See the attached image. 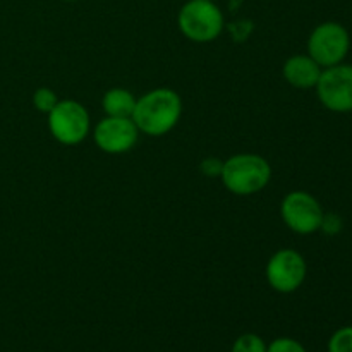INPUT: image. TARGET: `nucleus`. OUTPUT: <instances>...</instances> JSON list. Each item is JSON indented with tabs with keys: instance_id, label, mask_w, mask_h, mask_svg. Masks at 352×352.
I'll return each instance as SVG.
<instances>
[{
	"instance_id": "f257e3e1",
	"label": "nucleus",
	"mask_w": 352,
	"mask_h": 352,
	"mask_svg": "<svg viewBox=\"0 0 352 352\" xmlns=\"http://www.w3.org/2000/svg\"><path fill=\"white\" fill-rule=\"evenodd\" d=\"M182 113V100L174 89L157 88L136 100L131 119L140 133L148 136H164L177 126Z\"/></svg>"
},
{
	"instance_id": "f03ea898",
	"label": "nucleus",
	"mask_w": 352,
	"mask_h": 352,
	"mask_svg": "<svg viewBox=\"0 0 352 352\" xmlns=\"http://www.w3.org/2000/svg\"><path fill=\"white\" fill-rule=\"evenodd\" d=\"M220 179L232 195L251 196L267 188L272 179V167L267 158L260 155L239 153L223 162Z\"/></svg>"
},
{
	"instance_id": "7ed1b4c3",
	"label": "nucleus",
	"mask_w": 352,
	"mask_h": 352,
	"mask_svg": "<svg viewBox=\"0 0 352 352\" xmlns=\"http://www.w3.org/2000/svg\"><path fill=\"white\" fill-rule=\"evenodd\" d=\"M181 33L196 43H210L223 31V14L212 0H189L179 10Z\"/></svg>"
},
{
	"instance_id": "20e7f679",
	"label": "nucleus",
	"mask_w": 352,
	"mask_h": 352,
	"mask_svg": "<svg viewBox=\"0 0 352 352\" xmlns=\"http://www.w3.org/2000/svg\"><path fill=\"white\" fill-rule=\"evenodd\" d=\"M351 48L349 31L339 23L318 24L308 38V55L322 69L342 64Z\"/></svg>"
},
{
	"instance_id": "39448f33",
	"label": "nucleus",
	"mask_w": 352,
	"mask_h": 352,
	"mask_svg": "<svg viewBox=\"0 0 352 352\" xmlns=\"http://www.w3.org/2000/svg\"><path fill=\"white\" fill-rule=\"evenodd\" d=\"M48 129L52 136L65 146L82 143L91 129L88 110L76 100H58L48 113Z\"/></svg>"
},
{
	"instance_id": "423d86ee",
	"label": "nucleus",
	"mask_w": 352,
	"mask_h": 352,
	"mask_svg": "<svg viewBox=\"0 0 352 352\" xmlns=\"http://www.w3.org/2000/svg\"><path fill=\"white\" fill-rule=\"evenodd\" d=\"M323 208L318 199L306 191H291L280 203V217L296 234L309 236L318 232L323 222Z\"/></svg>"
},
{
	"instance_id": "0eeeda50",
	"label": "nucleus",
	"mask_w": 352,
	"mask_h": 352,
	"mask_svg": "<svg viewBox=\"0 0 352 352\" xmlns=\"http://www.w3.org/2000/svg\"><path fill=\"white\" fill-rule=\"evenodd\" d=\"M316 93L330 112L347 113L352 112V65L337 64L325 67L316 82Z\"/></svg>"
},
{
	"instance_id": "6e6552de",
	"label": "nucleus",
	"mask_w": 352,
	"mask_h": 352,
	"mask_svg": "<svg viewBox=\"0 0 352 352\" xmlns=\"http://www.w3.org/2000/svg\"><path fill=\"white\" fill-rule=\"evenodd\" d=\"M308 267L301 253L296 250H280L268 260L267 280L274 291L280 294H291L298 291L305 282Z\"/></svg>"
},
{
	"instance_id": "1a4fd4ad",
	"label": "nucleus",
	"mask_w": 352,
	"mask_h": 352,
	"mask_svg": "<svg viewBox=\"0 0 352 352\" xmlns=\"http://www.w3.org/2000/svg\"><path fill=\"white\" fill-rule=\"evenodd\" d=\"M136 124L131 117H103L93 131L95 143L103 153L122 155L127 153L138 143Z\"/></svg>"
},
{
	"instance_id": "9d476101",
	"label": "nucleus",
	"mask_w": 352,
	"mask_h": 352,
	"mask_svg": "<svg viewBox=\"0 0 352 352\" xmlns=\"http://www.w3.org/2000/svg\"><path fill=\"white\" fill-rule=\"evenodd\" d=\"M323 69L309 55H294L284 64V78L291 86L299 89L315 88Z\"/></svg>"
},
{
	"instance_id": "9b49d317",
	"label": "nucleus",
	"mask_w": 352,
	"mask_h": 352,
	"mask_svg": "<svg viewBox=\"0 0 352 352\" xmlns=\"http://www.w3.org/2000/svg\"><path fill=\"white\" fill-rule=\"evenodd\" d=\"M136 100L126 88H112L103 95L102 109L109 117H133Z\"/></svg>"
},
{
	"instance_id": "f8f14e48",
	"label": "nucleus",
	"mask_w": 352,
	"mask_h": 352,
	"mask_svg": "<svg viewBox=\"0 0 352 352\" xmlns=\"http://www.w3.org/2000/svg\"><path fill=\"white\" fill-rule=\"evenodd\" d=\"M267 344L256 333H243L234 342L230 352H267Z\"/></svg>"
},
{
	"instance_id": "ddd939ff",
	"label": "nucleus",
	"mask_w": 352,
	"mask_h": 352,
	"mask_svg": "<svg viewBox=\"0 0 352 352\" xmlns=\"http://www.w3.org/2000/svg\"><path fill=\"white\" fill-rule=\"evenodd\" d=\"M58 103L57 95H55L54 89L50 88H38L36 91L33 93V105L34 109L40 110L43 113H50L54 110V107Z\"/></svg>"
},
{
	"instance_id": "4468645a",
	"label": "nucleus",
	"mask_w": 352,
	"mask_h": 352,
	"mask_svg": "<svg viewBox=\"0 0 352 352\" xmlns=\"http://www.w3.org/2000/svg\"><path fill=\"white\" fill-rule=\"evenodd\" d=\"M329 352H352V327H342L329 340Z\"/></svg>"
},
{
	"instance_id": "2eb2a0df",
	"label": "nucleus",
	"mask_w": 352,
	"mask_h": 352,
	"mask_svg": "<svg viewBox=\"0 0 352 352\" xmlns=\"http://www.w3.org/2000/svg\"><path fill=\"white\" fill-rule=\"evenodd\" d=\"M267 352H306V349L298 340L289 339V337H280V339H275L267 347Z\"/></svg>"
},
{
	"instance_id": "dca6fc26",
	"label": "nucleus",
	"mask_w": 352,
	"mask_h": 352,
	"mask_svg": "<svg viewBox=\"0 0 352 352\" xmlns=\"http://www.w3.org/2000/svg\"><path fill=\"white\" fill-rule=\"evenodd\" d=\"M320 230H323L329 236H336L342 230V219L339 215H333V213H325Z\"/></svg>"
},
{
	"instance_id": "f3484780",
	"label": "nucleus",
	"mask_w": 352,
	"mask_h": 352,
	"mask_svg": "<svg viewBox=\"0 0 352 352\" xmlns=\"http://www.w3.org/2000/svg\"><path fill=\"white\" fill-rule=\"evenodd\" d=\"M223 162L219 160V158H206V160L201 162V170L203 174L208 175V177H220V172H222Z\"/></svg>"
},
{
	"instance_id": "a211bd4d",
	"label": "nucleus",
	"mask_w": 352,
	"mask_h": 352,
	"mask_svg": "<svg viewBox=\"0 0 352 352\" xmlns=\"http://www.w3.org/2000/svg\"><path fill=\"white\" fill-rule=\"evenodd\" d=\"M64 2H76V0H64Z\"/></svg>"
},
{
	"instance_id": "6ab92c4d",
	"label": "nucleus",
	"mask_w": 352,
	"mask_h": 352,
	"mask_svg": "<svg viewBox=\"0 0 352 352\" xmlns=\"http://www.w3.org/2000/svg\"><path fill=\"white\" fill-rule=\"evenodd\" d=\"M212 2H215V0H212Z\"/></svg>"
}]
</instances>
